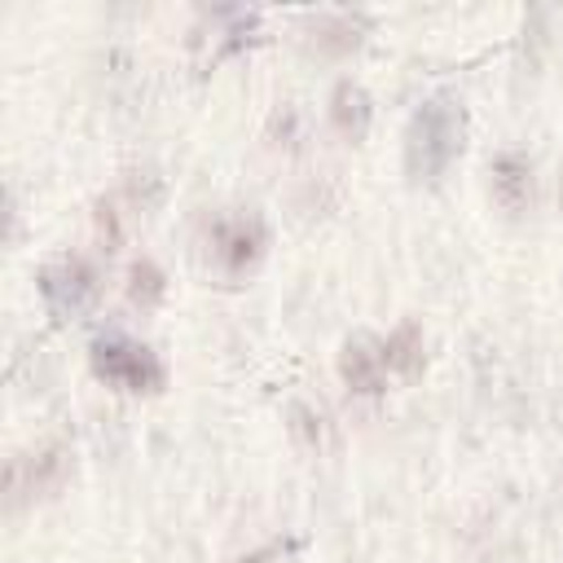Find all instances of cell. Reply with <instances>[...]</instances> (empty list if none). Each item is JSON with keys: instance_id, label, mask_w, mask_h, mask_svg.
<instances>
[{"instance_id": "obj_4", "label": "cell", "mask_w": 563, "mask_h": 563, "mask_svg": "<svg viewBox=\"0 0 563 563\" xmlns=\"http://www.w3.org/2000/svg\"><path fill=\"white\" fill-rule=\"evenodd\" d=\"M97 290H101V277H97L92 260H84V255H62L40 268V295L57 321L84 317L92 308Z\"/></svg>"}, {"instance_id": "obj_2", "label": "cell", "mask_w": 563, "mask_h": 563, "mask_svg": "<svg viewBox=\"0 0 563 563\" xmlns=\"http://www.w3.org/2000/svg\"><path fill=\"white\" fill-rule=\"evenodd\" d=\"M88 365L101 383L119 387V391H132V396H154L163 383H167V369L158 361L154 347L110 330V334H97L88 343Z\"/></svg>"}, {"instance_id": "obj_8", "label": "cell", "mask_w": 563, "mask_h": 563, "mask_svg": "<svg viewBox=\"0 0 563 563\" xmlns=\"http://www.w3.org/2000/svg\"><path fill=\"white\" fill-rule=\"evenodd\" d=\"M308 31H312L308 44L317 53H325V57L352 53L361 44V18H352V13H321V18L308 22Z\"/></svg>"}, {"instance_id": "obj_9", "label": "cell", "mask_w": 563, "mask_h": 563, "mask_svg": "<svg viewBox=\"0 0 563 563\" xmlns=\"http://www.w3.org/2000/svg\"><path fill=\"white\" fill-rule=\"evenodd\" d=\"M383 365L387 374H400V378H413L422 369V330L413 321H400L383 343Z\"/></svg>"}, {"instance_id": "obj_10", "label": "cell", "mask_w": 563, "mask_h": 563, "mask_svg": "<svg viewBox=\"0 0 563 563\" xmlns=\"http://www.w3.org/2000/svg\"><path fill=\"white\" fill-rule=\"evenodd\" d=\"M128 277H132V282H128V295H132L141 308L158 303V299H163V290H167V282H163V273H158V264H154V260H136Z\"/></svg>"}, {"instance_id": "obj_5", "label": "cell", "mask_w": 563, "mask_h": 563, "mask_svg": "<svg viewBox=\"0 0 563 563\" xmlns=\"http://www.w3.org/2000/svg\"><path fill=\"white\" fill-rule=\"evenodd\" d=\"M339 378L347 383V391L356 396H378L387 387V365H383V347L369 339H347L339 352Z\"/></svg>"}, {"instance_id": "obj_3", "label": "cell", "mask_w": 563, "mask_h": 563, "mask_svg": "<svg viewBox=\"0 0 563 563\" xmlns=\"http://www.w3.org/2000/svg\"><path fill=\"white\" fill-rule=\"evenodd\" d=\"M264 251H268V229H264V220L255 211L216 216L211 229H207V260L229 282H242L246 273H255Z\"/></svg>"}, {"instance_id": "obj_1", "label": "cell", "mask_w": 563, "mask_h": 563, "mask_svg": "<svg viewBox=\"0 0 563 563\" xmlns=\"http://www.w3.org/2000/svg\"><path fill=\"white\" fill-rule=\"evenodd\" d=\"M462 145H466L462 97L435 92V97L418 101V110L409 114V128H405V172H409V180L435 185L457 163Z\"/></svg>"}, {"instance_id": "obj_7", "label": "cell", "mask_w": 563, "mask_h": 563, "mask_svg": "<svg viewBox=\"0 0 563 563\" xmlns=\"http://www.w3.org/2000/svg\"><path fill=\"white\" fill-rule=\"evenodd\" d=\"M493 198L506 211H523L532 202V163L523 154H497L493 158Z\"/></svg>"}, {"instance_id": "obj_6", "label": "cell", "mask_w": 563, "mask_h": 563, "mask_svg": "<svg viewBox=\"0 0 563 563\" xmlns=\"http://www.w3.org/2000/svg\"><path fill=\"white\" fill-rule=\"evenodd\" d=\"M369 119H374L369 92H365L356 79H339L334 92H330V128H334L347 145H361L365 132H369Z\"/></svg>"}, {"instance_id": "obj_12", "label": "cell", "mask_w": 563, "mask_h": 563, "mask_svg": "<svg viewBox=\"0 0 563 563\" xmlns=\"http://www.w3.org/2000/svg\"><path fill=\"white\" fill-rule=\"evenodd\" d=\"M559 198H563V185H559Z\"/></svg>"}, {"instance_id": "obj_11", "label": "cell", "mask_w": 563, "mask_h": 563, "mask_svg": "<svg viewBox=\"0 0 563 563\" xmlns=\"http://www.w3.org/2000/svg\"><path fill=\"white\" fill-rule=\"evenodd\" d=\"M290 550V541H268V545H260V550H251V554H242V559H233V563H273V559H282Z\"/></svg>"}]
</instances>
